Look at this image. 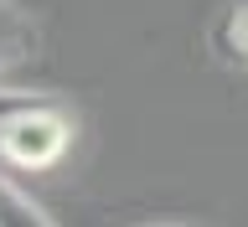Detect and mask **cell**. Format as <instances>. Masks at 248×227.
<instances>
[{
	"mask_svg": "<svg viewBox=\"0 0 248 227\" xmlns=\"http://www.w3.org/2000/svg\"><path fill=\"white\" fill-rule=\"evenodd\" d=\"M73 145V114L57 104V98H42L31 104L26 114H16L5 129H0V160L16 170H46L57 166Z\"/></svg>",
	"mask_w": 248,
	"mask_h": 227,
	"instance_id": "1",
	"label": "cell"
},
{
	"mask_svg": "<svg viewBox=\"0 0 248 227\" xmlns=\"http://www.w3.org/2000/svg\"><path fill=\"white\" fill-rule=\"evenodd\" d=\"M207 46H212V62L222 67H248V0H228L212 15Z\"/></svg>",
	"mask_w": 248,
	"mask_h": 227,
	"instance_id": "2",
	"label": "cell"
},
{
	"mask_svg": "<svg viewBox=\"0 0 248 227\" xmlns=\"http://www.w3.org/2000/svg\"><path fill=\"white\" fill-rule=\"evenodd\" d=\"M36 42H42L36 21H31L16 0H0V77L36 57Z\"/></svg>",
	"mask_w": 248,
	"mask_h": 227,
	"instance_id": "3",
	"label": "cell"
},
{
	"mask_svg": "<svg viewBox=\"0 0 248 227\" xmlns=\"http://www.w3.org/2000/svg\"><path fill=\"white\" fill-rule=\"evenodd\" d=\"M0 227H52V212H42L5 170H0Z\"/></svg>",
	"mask_w": 248,
	"mask_h": 227,
	"instance_id": "4",
	"label": "cell"
},
{
	"mask_svg": "<svg viewBox=\"0 0 248 227\" xmlns=\"http://www.w3.org/2000/svg\"><path fill=\"white\" fill-rule=\"evenodd\" d=\"M46 93H26V88H0V129L16 119V114H26L31 104H42Z\"/></svg>",
	"mask_w": 248,
	"mask_h": 227,
	"instance_id": "5",
	"label": "cell"
}]
</instances>
